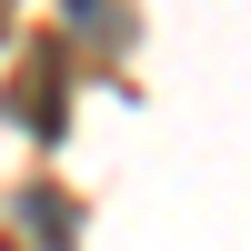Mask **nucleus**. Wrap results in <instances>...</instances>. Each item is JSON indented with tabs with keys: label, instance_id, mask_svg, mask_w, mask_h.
Segmentation results:
<instances>
[{
	"label": "nucleus",
	"instance_id": "obj_1",
	"mask_svg": "<svg viewBox=\"0 0 251 251\" xmlns=\"http://www.w3.org/2000/svg\"><path fill=\"white\" fill-rule=\"evenodd\" d=\"M10 111L30 121V131H60V40H30V60H20V80H10Z\"/></svg>",
	"mask_w": 251,
	"mask_h": 251
}]
</instances>
